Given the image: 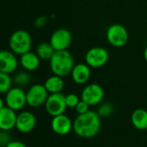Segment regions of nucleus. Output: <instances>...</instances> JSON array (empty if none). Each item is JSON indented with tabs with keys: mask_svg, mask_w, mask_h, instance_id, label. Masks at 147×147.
<instances>
[{
	"mask_svg": "<svg viewBox=\"0 0 147 147\" xmlns=\"http://www.w3.org/2000/svg\"><path fill=\"white\" fill-rule=\"evenodd\" d=\"M98 113L90 110L85 114L78 115L73 121V131L84 139L96 136L101 129V119Z\"/></svg>",
	"mask_w": 147,
	"mask_h": 147,
	"instance_id": "f257e3e1",
	"label": "nucleus"
},
{
	"mask_svg": "<svg viewBox=\"0 0 147 147\" xmlns=\"http://www.w3.org/2000/svg\"><path fill=\"white\" fill-rule=\"evenodd\" d=\"M74 65V59L71 53L67 50L55 51L50 59V68L53 75L66 77L71 73Z\"/></svg>",
	"mask_w": 147,
	"mask_h": 147,
	"instance_id": "f03ea898",
	"label": "nucleus"
},
{
	"mask_svg": "<svg viewBox=\"0 0 147 147\" xmlns=\"http://www.w3.org/2000/svg\"><path fill=\"white\" fill-rule=\"evenodd\" d=\"M9 44L10 50L14 53L22 55L30 52L32 39L28 32L25 30H17L11 34Z\"/></svg>",
	"mask_w": 147,
	"mask_h": 147,
	"instance_id": "7ed1b4c3",
	"label": "nucleus"
},
{
	"mask_svg": "<svg viewBox=\"0 0 147 147\" xmlns=\"http://www.w3.org/2000/svg\"><path fill=\"white\" fill-rule=\"evenodd\" d=\"M106 37L108 42L115 47L125 46L128 40V33L126 28L121 24H113L109 27Z\"/></svg>",
	"mask_w": 147,
	"mask_h": 147,
	"instance_id": "20e7f679",
	"label": "nucleus"
},
{
	"mask_svg": "<svg viewBox=\"0 0 147 147\" xmlns=\"http://www.w3.org/2000/svg\"><path fill=\"white\" fill-rule=\"evenodd\" d=\"M66 108L67 105L65 102V96L61 92L50 94L45 103L46 111L53 117L63 115Z\"/></svg>",
	"mask_w": 147,
	"mask_h": 147,
	"instance_id": "39448f33",
	"label": "nucleus"
},
{
	"mask_svg": "<svg viewBox=\"0 0 147 147\" xmlns=\"http://www.w3.org/2000/svg\"><path fill=\"white\" fill-rule=\"evenodd\" d=\"M27 95V104L31 108H38L46 103L48 97V91L45 88L44 84H36L32 85Z\"/></svg>",
	"mask_w": 147,
	"mask_h": 147,
	"instance_id": "423d86ee",
	"label": "nucleus"
},
{
	"mask_svg": "<svg viewBox=\"0 0 147 147\" xmlns=\"http://www.w3.org/2000/svg\"><path fill=\"white\" fill-rule=\"evenodd\" d=\"M109 52L101 47L90 48L85 55V62L90 67L99 68L103 66L109 60Z\"/></svg>",
	"mask_w": 147,
	"mask_h": 147,
	"instance_id": "0eeeda50",
	"label": "nucleus"
},
{
	"mask_svg": "<svg viewBox=\"0 0 147 147\" xmlns=\"http://www.w3.org/2000/svg\"><path fill=\"white\" fill-rule=\"evenodd\" d=\"M6 106L13 110H20L27 104V95L20 87L11 88L5 96Z\"/></svg>",
	"mask_w": 147,
	"mask_h": 147,
	"instance_id": "6e6552de",
	"label": "nucleus"
},
{
	"mask_svg": "<svg viewBox=\"0 0 147 147\" xmlns=\"http://www.w3.org/2000/svg\"><path fill=\"white\" fill-rule=\"evenodd\" d=\"M104 97L102 87L97 84H90L84 88L81 93V100L87 102L90 106L99 104Z\"/></svg>",
	"mask_w": 147,
	"mask_h": 147,
	"instance_id": "1a4fd4ad",
	"label": "nucleus"
},
{
	"mask_svg": "<svg viewBox=\"0 0 147 147\" xmlns=\"http://www.w3.org/2000/svg\"><path fill=\"white\" fill-rule=\"evenodd\" d=\"M72 41V36L69 30L59 28L55 30L50 38V43L55 51L67 50Z\"/></svg>",
	"mask_w": 147,
	"mask_h": 147,
	"instance_id": "9d476101",
	"label": "nucleus"
},
{
	"mask_svg": "<svg viewBox=\"0 0 147 147\" xmlns=\"http://www.w3.org/2000/svg\"><path fill=\"white\" fill-rule=\"evenodd\" d=\"M51 127L56 134L66 135L73 129V122L67 115L63 114L53 117Z\"/></svg>",
	"mask_w": 147,
	"mask_h": 147,
	"instance_id": "9b49d317",
	"label": "nucleus"
},
{
	"mask_svg": "<svg viewBox=\"0 0 147 147\" xmlns=\"http://www.w3.org/2000/svg\"><path fill=\"white\" fill-rule=\"evenodd\" d=\"M36 125V119L34 114L29 111H23L17 115L16 128L22 134H28L33 131Z\"/></svg>",
	"mask_w": 147,
	"mask_h": 147,
	"instance_id": "f8f14e48",
	"label": "nucleus"
},
{
	"mask_svg": "<svg viewBox=\"0 0 147 147\" xmlns=\"http://www.w3.org/2000/svg\"><path fill=\"white\" fill-rule=\"evenodd\" d=\"M12 51L3 50L0 53V72L10 74L18 66V60Z\"/></svg>",
	"mask_w": 147,
	"mask_h": 147,
	"instance_id": "ddd939ff",
	"label": "nucleus"
},
{
	"mask_svg": "<svg viewBox=\"0 0 147 147\" xmlns=\"http://www.w3.org/2000/svg\"><path fill=\"white\" fill-rule=\"evenodd\" d=\"M17 115L16 111L8 106L0 109V129L3 131H9L16 127Z\"/></svg>",
	"mask_w": 147,
	"mask_h": 147,
	"instance_id": "4468645a",
	"label": "nucleus"
},
{
	"mask_svg": "<svg viewBox=\"0 0 147 147\" xmlns=\"http://www.w3.org/2000/svg\"><path fill=\"white\" fill-rule=\"evenodd\" d=\"M90 67L87 64H78L71 71V78L74 83L78 84H84L87 83L90 78Z\"/></svg>",
	"mask_w": 147,
	"mask_h": 147,
	"instance_id": "2eb2a0df",
	"label": "nucleus"
},
{
	"mask_svg": "<svg viewBox=\"0 0 147 147\" xmlns=\"http://www.w3.org/2000/svg\"><path fill=\"white\" fill-rule=\"evenodd\" d=\"M40 57L37 53H34L32 52H28L22 55H21L20 62L22 66L28 71H35L40 65Z\"/></svg>",
	"mask_w": 147,
	"mask_h": 147,
	"instance_id": "dca6fc26",
	"label": "nucleus"
},
{
	"mask_svg": "<svg viewBox=\"0 0 147 147\" xmlns=\"http://www.w3.org/2000/svg\"><path fill=\"white\" fill-rule=\"evenodd\" d=\"M131 121L135 128L138 130L147 129V110L144 109H138L134 111L131 116Z\"/></svg>",
	"mask_w": 147,
	"mask_h": 147,
	"instance_id": "f3484780",
	"label": "nucleus"
},
{
	"mask_svg": "<svg viewBox=\"0 0 147 147\" xmlns=\"http://www.w3.org/2000/svg\"><path fill=\"white\" fill-rule=\"evenodd\" d=\"M45 88L50 94L53 93H59L62 91L65 86V83L62 77L53 75L52 77H49L44 84Z\"/></svg>",
	"mask_w": 147,
	"mask_h": 147,
	"instance_id": "a211bd4d",
	"label": "nucleus"
},
{
	"mask_svg": "<svg viewBox=\"0 0 147 147\" xmlns=\"http://www.w3.org/2000/svg\"><path fill=\"white\" fill-rule=\"evenodd\" d=\"M55 50L53 47V46L51 45V43L49 42H41L38 45L37 48H36V53L37 55L40 57V59H44V60H47V59H51L53 55L54 54Z\"/></svg>",
	"mask_w": 147,
	"mask_h": 147,
	"instance_id": "6ab92c4d",
	"label": "nucleus"
},
{
	"mask_svg": "<svg viewBox=\"0 0 147 147\" xmlns=\"http://www.w3.org/2000/svg\"><path fill=\"white\" fill-rule=\"evenodd\" d=\"M12 80L8 73L0 72V93H7L11 89Z\"/></svg>",
	"mask_w": 147,
	"mask_h": 147,
	"instance_id": "aec40b11",
	"label": "nucleus"
},
{
	"mask_svg": "<svg viewBox=\"0 0 147 147\" xmlns=\"http://www.w3.org/2000/svg\"><path fill=\"white\" fill-rule=\"evenodd\" d=\"M15 84L17 85V87H24L26 85H28L30 81H31V76L28 73V72H19L18 74L16 75L15 77Z\"/></svg>",
	"mask_w": 147,
	"mask_h": 147,
	"instance_id": "412c9836",
	"label": "nucleus"
},
{
	"mask_svg": "<svg viewBox=\"0 0 147 147\" xmlns=\"http://www.w3.org/2000/svg\"><path fill=\"white\" fill-rule=\"evenodd\" d=\"M113 107L111 104L109 103H103L100 106V108L98 109V115L100 116H103V117H107L109 116L112 113H113Z\"/></svg>",
	"mask_w": 147,
	"mask_h": 147,
	"instance_id": "4be33fe9",
	"label": "nucleus"
},
{
	"mask_svg": "<svg viewBox=\"0 0 147 147\" xmlns=\"http://www.w3.org/2000/svg\"><path fill=\"white\" fill-rule=\"evenodd\" d=\"M80 102L79 97L76 95V94H69L67 96H65V102L67 105V108H76V106L78 105V103Z\"/></svg>",
	"mask_w": 147,
	"mask_h": 147,
	"instance_id": "5701e85b",
	"label": "nucleus"
},
{
	"mask_svg": "<svg viewBox=\"0 0 147 147\" xmlns=\"http://www.w3.org/2000/svg\"><path fill=\"white\" fill-rule=\"evenodd\" d=\"M76 111L78 115H83L87 113L88 111H90V105L85 102L83 100H80V102L78 103V105L76 106Z\"/></svg>",
	"mask_w": 147,
	"mask_h": 147,
	"instance_id": "b1692460",
	"label": "nucleus"
},
{
	"mask_svg": "<svg viewBox=\"0 0 147 147\" xmlns=\"http://www.w3.org/2000/svg\"><path fill=\"white\" fill-rule=\"evenodd\" d=\"M10 141H11V138H10L9 134H8V131L1 130V133H0V145L2 146L5 147Z\"/></svg>",
	"mask_w": 147,
	"mask_h": 147,
	"instance_id": "393cba45",
	"label": "nucleus"
},
{
	"mask_svg": "<svg viewBox=\"0 0 147 147\" xmlns=\"http://www.w3.org/2000/svg\"><path fill=\"white\" fill-rule=\"evenodd\" d=\"M5 147H27V146L18 140H11Z\"/></svg>",
	"mask_w": 147,
	"mask_h": 147,
	"instance_id": "a878e982",
	"label": "nucleus"
},
{
	"mask_svg": "<svg viewBox=\"0 0 147 147\" xmlns=\"http://www.w3.org/2000/svg\"><path fill=\"white\" fill-rule=\"evenodd\" d=\"M144 58L147 62V47L145 48V51H144Z\"/></svg>",
	"mask_w": 147,
	"mask_h": 147,
	"instance_id": "bb28decb",
	"label": "nucleus"
}]
</instances>
